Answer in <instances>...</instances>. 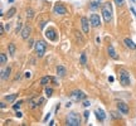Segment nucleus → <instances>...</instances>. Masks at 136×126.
Returning <instances> with one entry per match:
<instances>
[{
	"mask_svg": "<svg viewBox=\"0 0 136 126\" xmlns=\"http://www.w3.org/2000/svg\"><path fill=\"white\" fill-rule=\"evenodd\" d=\"M116 106H117V110H119L122 115H127L130 112V109H129L127 103L122 102V101H117V102H116Z\"/></svg>",
	"mask_w": 136,
	"mask_h": 126,
	"instance_id": "10",
	"label": "nucleus"
},
{
	"mask_svg": "<svg viewBox=\"0 0 136 126\" xmlns=\"http://www.w3.org/2000/svg\"><path fill=\"white\" fill-rule=\"evenodd\" d=\"M90 105H91L90 101H85V102H83V106H85V107H88Z\"/></svg>",
	"mask_w": 136,
	"mask_h": 126,
	"instance_id": "37",
	"label": "nucleus"
},
{
	"mask_svg": "<svg viewBox=\"0 0 136 126\" xmlns=\"http://www.w3.org/2000/svg\"><path fill=\"white\" fill-rule=\"evenodd\" d=\"M79 62H81L82 66H86V64H87V52H82V53H81Z\"/></svg>",
	"mask_w": 136,
	"mask_h": 126,
	"instance_id": "22",
	"label": "nucleus"
},
{
	"mask_svg": "<svg viewBox=\"0 0 136 126\" xmlns=\"http://www.w3.org/2000/svg\"><path fill=\"white\" fill-rule=\"evenodd\" d=\"M100 6H101V0H93V1L90 4L91 10H93V12H95V10H97Z\"/></svg>",
	"mask_w": 136,
	"mask_h": 126,
	"instance_id": "19",
	"label": "nucleus"
},
{
	"mask_svg": "<svg viewBox=\"0 0 136 126\" xmlns=\"http://www.w3.org/2000/svg\"><path fill=\"white\" fill-rule=\"evenodd\" d=\"M27 18L28 19H32V18H34V10L33 9H27Z\"/></svg>",
	"mask_w": 136,
	"mask_h": 126,
	"instance_id": "26",
	"label": "nucleus"
},
{
	"mask_svg": "<svg viewBox=\"0 0 136 126\" xmlns=\"http://www.w3.org/2000/svg\"><path fill=\"white\" fill-rule=\"evenodd\" d=\"M28 46H29V48H32L33 46H35L34 44V40L33 39H29V42H28Z\"/></svg>",
	"mask_w": 136,
	"mask_h": 126,
	"instance_id": "34",
	"label": "nucleus"
},
{
	"mask_svg": "<svg viewBox=\"0 0 136 126\" xmlns=\"http://www.w3.org/2000/svg\"><path fill=\"white\" fill-rule=\"evenodd\" d=\"M44 92H45V96H47V97H51L52 95H53V88L45 86V91Z\"/></svg>",
	"mask_w": 136,
	"mask_h": 126,
	"instance_id": "25",
	"label": "nucleus"
},
{
	"mask_svg": "<svg viewBox=\"0 0 136 126\" xmlns=\"http://www.w3.org/2000/svg\"><path fill=\"white\" fill-rule=\"evenodd\" d=\"M34 49H35V54H37L38 58L44 57L45 52H47V43H45L43 39L37 40V43H35V46H34Z\"/></svg>",
	"mask_w": 136,
	"mask_h": 126,
	"instance_id": "3",
	"label": "nucleus"
},
{
	"mask_svg": "<svg viewBox=\"0 0 136 126\" xmlns=\"http://www.w3.org/2000/svg\"><path fill=\"white\" fill-rule=\"evenodd\" d=\"M107 53H108V56H110V58H112V59H115V61H117V59H119V54L116 53L115 48H113L111 44L107 47Z\"/></svg>",
	"mask_w": 136,
	"mask_h": 126,
	"instance_id": "13",
	"label": "nucleus"
},
{
	"mask_svg": "<svg viewBox=\"0 0 136 126\" xmlns=\"http://www.w3.org/2000/svg\"><path fill=\"white\" fill-rule=\"evenodd\" d=\"M24 77H25V78H29V77H30V73H29V72H25Z\"/></svg>",
	"mask_w": 136,
	"mask_h": 126,
	"instance_id": "42",
	"label": "nucleus"
},
{
	"mask_svg": "<svg viewBox=\"0 0 136 126\" xmlns=\"http://www.w3.org/2000/svg\"><path fill=\"white\" fill-rule=\"evenodd\" d=\"M111 114H112L113 119H117V120H120V119H121V115H119L117 112H116V111H113V112H111Z\"/></svg>",
	"mask_w": 136,
	"mask_h": 126,
	"instance_id": "30",
	"label": "nucleus"
},
{
	"mask_svg": "<svg viewBox=\"0 0 136 126\" xmlns=\"http://www.w3.org/2000/svg\"><path fill=\"white\" fill-rule=\"evenodd\" d=\"M52 81V77L51 76H44V77H42L40 78V81H39V83L42 85V86H47L49 82Z\"/></svg>",
	"mask_w": 136,
	"mask_h": 126,
	"instance_id": "20",
	"label": "nucleus"
},
{
	"mask_svg": "<svg viewBox=\"0 0 136 126\" xmlns=\"http://www.w3.org/2000/svg\"><path fill=\"white\" fill-rule=\"evenodd\" d=\"M53 13L57 14V15H66L68 13V10H67V8L64 5H62V4H56V5L53 6Z\"/></svg>",
	"mask_w": 136,
	"mask_h": 126,
	"instance_id": "7",
	"label": "nucleus"
},
{
	"mask_svg": "<svg viewBox=\"0 0 136 126\" xmlns=\"http://www.w3.org/2000/svg\"><path fill=\"white\" fill-rule=\"evenodd\" d=\"M124 43H125V46L127 47L129 49H131V51H135L136 49V43H134L130 38H126V39L124 40Z\"/></svg>",
	"mask_w": 136,
	"mask_h": 126,
	"instance_id": "16",
	"label": "nucleus"
},
{
	"mask_svg": "<svg viewBox=\"0 0 136 126\" xmlns=\"http://www.w3.org/2000/svg\"><path fill=\"white\" fill-rule=\"evenodd\" d=\"M113 81H115V78H113L112 76H110V77H108V82H113Z\"/></svg>",
	"mask_w": 136,
	"mask_h": 126,
	"instance_id": "41",
	"label": "nucleus"
},
{
	"mask_svg": "<svg viewBox=\"0 0 136 126\" xmlns=\"http://www.w3.org/2000/svg\"><path fill=\"white\" fill-rule=\"evenodd\" d=\"M15 13H17V8H14V6L10 8V9L6 12V15H5L6 19H10L11 17H14V15H15Z\"/></svg>",
	"mask_w": 136,
	"mask_h": 126,
	"instance_id": "23",
	"label": "nucleus"
},
{
	"mask_svg": "<svg viewBox=\"0 0 136 126\" xmlns=\"http://www.w3.org/2000/svg\"><path fill=\"white\" fill-rule=\"evenodd\" d=\"M8 52H9L10 57H14V56H15V53H17V47H15V44H14L13 42L9 43V46H8Z\"/></svg>",
	"mask_w": 136,
	"mask_h": 126,
	"instance_id": "18",
	"label": "nucleus"
},
{
	"mask_svg": "<svg viewBox=\"0 0 136 126\" xmlns=\"http://www.w3.org/2000/svg\"><path fill=\"white\" fill-rule=\"evenodd\" d=\"M113 3L117 6H122L125 4V0H113Z\"/></svg>",
	"mask_w": 136,
	"mask_h": 126,
	"instance_id": "29",
	"label": "nucleus"
},
{
	"mask_svg": "<svg viewBox=\"0 0 136 126\" xmlns=\"http://www.w3.org/2000/svg\"><path fill=\"white\" fill-rule=\"evenodd\" d=\"M20 105H22V101L14 103V105H13V110H14V111H18V110H19V107H20Z\"/></svg>",
	"mask_w": 136,
	"mask_h": 126,
	"instance_id": "28",
	"label": "nucleus"
},
{
	"mask_svg": "<svg viewBox=\"0 0 136 126\" xmlns=\"http://www.w3.org/2000/svg\"><path fill=\"white\" fill-rule=\"evenodd\" d=\"M15 116L20 119V117H22V116H23V114H22V112H20V111H19V110H18V111H15Z\"/></svg>",
	"mask_w": 136,
	"mask_h": 126,
	"instance_id": "35",
	"label": "nucleus"
},
{
	"mask_svg": "<svg viewBox=\"0 0 136 126\" xmlns=\"http://www.w3.org/2000/svg\"><path fill=\"white\" fill-rule=\"evenodd\" d=\"M130 10H131V12H132V13H134V15H135V17H136V10H135V9H134V8H132V6H131V8H130Z\"/></svg>",
	"mask_w": 136,
	"mask_h": 126,
	"instance_id": "43",
	"label": "nucleus"
},
{
	"mask_svg": "<svg viewBox=\"0 0 136 126\" xmlns=\"http://www.w3.org/2000/svg\"><path fill=\"white\" fill-rule=\"evenodd\" d=\"M56 71H57V75L59 76V77H63V76H66V73H67V68L64 66H62V64L57 66Z\"/></svg>",
	"mask_w": 136,
	"mask_h": 126,
	"instance_id": "15",
	"label": "nucleus"
},
{
	"mask_svg": "<svg viewBox=\"0 0 136 126\" xmlns=\"http://www.w3.org/2000/svg\"><path fill=\"white\" fill-rule=\"evenodd\" d=\"M119 80L121 86L127 87L131 85V81H130V75L126 69H120V73H119Z\"/></svg>",
	"mask_w": 136,
	"mask_h": 126,
	"instance_id": "4",
	"label": "nucleus"
},
{
	"mask_svg": "<svg viewBox=\"0 0 136 126\" xmlns=\"http://www.w3.org/2000/svg\"><path fill=\"white\" fill-rule=\"evenodd\" d=\"M45 23H47V22H42V23H40V28H42V29L44 28V25H45Z\"/></svg>",
	"mask_w": 136,
	"mask_h": 126,
	"instance_id": "44",
	"label": "nucleus"
},
{
	"mask_svg": "<svg viewBox=\"0 0 136 126\" xmlns=\"http://www.w3.org/2000/svg\"><path fill=\"white\" fill-rule=\"evenodd\" d=\"M10 73H11V68H10V67H6L5 69H1V80L6 81L8 78H9Z\"/></svg>",
	"mask_w": 136,
	"mask_h": 126,
	"instance_id": "14",
	"label": "nucleus"
},
{
	"mask_svg": "<svg viewBox=\"0 0 136 126\" xmlns=\"http://www.w3.org/2000/svg\"><path fill=\"white\" fill-rule=\"evenodd\" d=\"M5 106H6L5 102H0V107H1V110H4V109H5Z\"/></svg>",
	"mask_w": 136,
	"mask_h": 126,
	"instance_id": "40",
	"label": "nucleus"
},
{
	"mask_svg": "<svg viewBox=\"0 0 136 126\" xmlns=\"http://www.w3.org/2000/svg\"><path fill=\"white\" fill-rule=\"evenodd\" d=\"M49 117H51V114H47V116L44 117V122H47V121L49 120Z\"/></svg>",
	"mask_w": 136,
	"mask_h": 126,
	"instance_id": "39",
	"label": "nucleus"
},
{
	"mask_svg": "<svg viewBox=\"0 0 136 126\" xmlns=\"http://www.w3.org/2000/svg\"><path fill=\"white\" fill-rule=\"evenodd\" d=\"M18 96H19V93H13V95H8V96H5V101L6 102H14L15 100L18 98Z\"/></svg>",
	"mask_w": 136,
	"mask_h": 126,
	"instance_id": "21",
	"label": "nucleus"
},
{
	"mask_svg": "<svg viewBox=\"0 0 136 126\" xmlns=\"http://www.w3.org/2000/svg\"><path fill=\"white\" fill-rule=\"evenodd\" d=\"M53 125H54V121H53V120L49 121V126H53Z\"/></svg>",
	"mask_w": 136,
	"mask_h": 126,
	"instance_id": "45",
	"label": "nucleus"
},
{
	"mask_svg": "<svg viewBox=\"0 0 136 126\" xmlns=\"http://www.w3.org/2000/svg\"><path fill=\"white\" fill-rule=\"evenodd\" d=\"M23 29V23L22 22H18L17 23V27H15V33H20Z\"/></svg>",
	"mask_w": 136,
	"mask_h": 126,
	"instance_id": "27",
	"label": "nucleus"
},
{
	"mask_svg": "<svg viewBox=\"0 0 136 126\" xmlns=\"http://www.w3.org/2000/svg\"><path fill=\"white\" fill-rule=\"evenodd\" d=\"M5 27H4V25H3V24H0V35H4L5 34Z\"/></svg>",
	"mask_w": 136,
	"mask_h": 126,
	"instance_id": "31",
	"label": "nucleus"
},
{
	"mask_svg": "<svg viewBox=\"0 0 136 126\" xmlns=\"http://www.w3.org/2000/svg\"><path fill=\"white\" fill-rule=\"evenodd\" d=\"M30 33H32V28H30L29 25H25V27H23L22 32H20L22 39H24V40L29 39V37H30Z\"/></svg>",
	"mask_w": 136,
	"mask_h": 126,
	"instance_id": "11",
	"label": "nucleus"
},
{
	"mask_svg": "<svg viewBox=\"0 0 136 126\" xmlns=\"http://www.w3.org/2000/svg\"><path fill=\"white\" fill-rule=\"evenodd\" d=\"M52 83H53L54 86H58V81H57L54 77H52Z\"/></svg>",
	"mask_w": 136,
	"mask_h": 126,
	"instance_id": "36",
	"label": "nucleus"
},
{
	"mask_svg": "<svg viewBox=\"0 0 136 126\" xmlns=\"http://www.w3.org/2000/svg\"><path fill=\"white\" fill-rule=\"evenodd\" d=\"M101 13H102V18L105 20V23H110L113 18V10H112V4L107 1L105 3L101 8Z\"/></svg>",
	"mask_w": 136,
	"mask_h": 126,
	"instance_id": "1",
	"label": "nucleus"
},
{
	"mask_svg": "<svg viewBox=\"0 0 136 126\" xmlns=\"http://www.w3.org/2000/svg\"><path fill=\"white\" fill-rule=\"evenodd\" d=\"M74 37H76V40H77V43H78L79 46H83V44H85V38H83V35L81 34L78 30L74 32Z\"/></svg>",
	"mask_w": 136,
	"mask_h": 126,
	"instance_id": "17",
	"label": "nucleus"
},
{
	"mask_svg": "<svg viewBox=\"0 0 136 126\" xmlns=\"http://www.w3.org/2000/svg\"><path fill=\"white\" fill-rule=\"evenodd\" d=\"M5 30H6V33H8V32L10 30V24H9V23H8V24L5 25Z\"/></svg>",
	"mask_w": 136,
	"mask_h": 126,
	"instance_id": "38",
	"label": "nucleus"
},
{
	"mask_svg": "<svg viewBox=\"0 0 136 126\" xmlns=\"http://www.w3.org/2000/svg\"><path fill=\"white\" fill-rule=\"evenodd\" d=\"M44 35H45V38H48V39L52 40V42H56V40H58V35H57L54 28H48L44 32Z\"/></svg>",
	"mask_w": 136,
	"mask_h": 126,
	"instance_id": "9",
	"label": "nucleus"
},
{
	"mask_svg": "<svg viewBox=\"0 0 136 126\" xmlns=\"http://www.w3.org/2000/svg\"><path fill=\"white\" fill-rule=\"evenodd\" d=\"M95 115H96L97 121H100V122L105 121V119H106V112L102 109H100V107H97V109L95 110Z\"/></svg>",
	"mask_w": 136,
	"mask_h": 126,
	"instance_id": "12",
	"label": "nucleus"
},
{
	"mask_svg": "<svg viewBox=\"0 0 136 126\" xmlns=\"http://www.w3.org/2000/svg\"><path fill=\"white\" fill-rule=\"evenodd\" d=\"M66 125L68 126H79L81 125V116L77 112H69L66 119Z\"/></svg>",
	"mask_w": 136,
	"mask_h": 126,
	"instance_id": "2",
	"label": "nucleus"
},
{
	"mask_svg": "<svg viewBox=\"0 0 136 126\" xmlns=\"http://www.w3.org/2000/svg\"><path fill=\"white\" fill-rule=\"evenodd\" d=\"M71 97L73 98L74 101H81V100L86 98V93L81 90H74V91L71 92Z\"/></svg>",
	"mask_w": 136,
	"mask_h": 126,
	"instance_id": "8",
	"label": "nucleus"
},
{
	"mask_svg": "<svg viewBox=\"0 0 136 126\" xmlns=\"http://www.w3.org/2000/svg\"><path fill=\"white\" fill-rule=\"evenodd\" d=\"M83 116H85V119L87 120V119L90 117V111H88V110H86L85 112H83Z\"/></svg>",
	"mask_w": 136,
	"mask_h": 126,
	"instance_id": "33",
	"label": "nucleus"
},
{
	"mask_svg": "<svg viewBox=\"0 0 136 126\" xmlns=\"http://www.w3.org/2000/svg\"><path fill=\"white\" fill-rule=\"evenodd\" d=\"M81 25H82V30L85 34L90 33V27H91V22L87 17H82L81 18Z\"/></svg>",
	"mask_w": 136,
	"mask_h": 126,
	"instance_id": "5",
	"label": "nucleus"
},
{
	"mask_svg": "<svg viewBox=\"0 0 136 126\" xmlns=\"http://www.w3.org/2000/svg\"><path fill=\"white\" fill-rule=\"evenodd\" d=\"M90 22H91V27H93V28H100L101 27V19H100L98 14H95V13L91 14Z\"/></svg>",
	"mask_w": 136,
	"mask_h": 126,
	"instance_id": "6",
	"label": "nucleus"
},
{
	"mask_svg": "<svg viewBox=\"0 0 136 126\" xmlns=\"http://www.w3.org/2000/svg\"><path fill=\"white\" fill-rule=\"evenodd\" d=\"M44 97H40L39 100H38V106H42V105H43V103H44Z\"/></svg>",
	"mask_w": 136,
	"mask_h": 126,
	"instance_id": "32",
	"label": "nucleus"
},
{
	"mask_svg": "<svg viewBox=\"0 0 136 126\" xmlns=\"http://www.w3.org/2000/svg\"><path fill=\"white\" fill-rule=\"evenodd\" d=\"M8 3H10L11 4V3H14V0H8Z\"/></svg>",
	"mask_w": 136,
	"mask_h": 126,
	"instance_id": "46",
	"label": "nucleus"
},
{
	"mask_svg": "<svg viewBox=\"0 0 136 126\" xmlns=\"http://www.w3.org/2000/svg\"><path fill=\"white\" fill-rule=\"evenodd\" d=\"M6 62H8V57H6V54L4 52H1V53H0V64H1V66H5Z\"/></svg>",
	"mask_w": 136,
	"mask_h": 126,
	"instance_id": "24",
	"label": "nucleus"
}]
</instances>
